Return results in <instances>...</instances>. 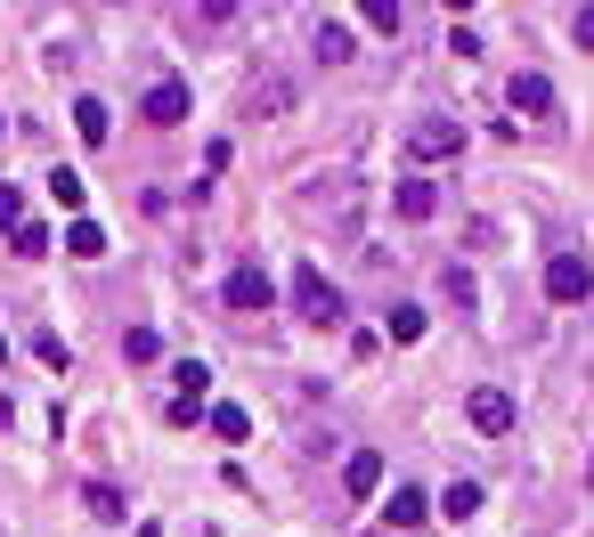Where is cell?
<instances>
[{
	"label": "cell",
	"mask_w": 594,
	"mask_h": 537,
	"mask_svg": "<svg viewBox=\"0 0 594 537\" xmlns=\"http://www.w3.org/2000/svg\"><path fill=\"white\" fill-rule=\"evenodd\" d=\"M294 309H301L310 326H334V318H342V294L326 285V268H318V261H301V268H294Z\"/></svg>",
	"instance_id": "6da1fadb"
},
{
	"label": "cell",
	"mask_w": 594,
	"mask_h": 537,
	"mask_svg": "<svg viewBox=\"0 0 594 537\" xmlns=\"http://www.w3.org/2000/svg\"><path fill=\"white\" fill-rule=\"evenodd\" d=\"M407 155H416V163H448V155H464V122L424 114L416 131H407Z\"/></svg>",
	"instance_id": "7a4b0ae2"
},
{
	"label": "cell",
	"mask_w": 594,
	"mask_h": 537,
	"mask_svg": "<svg viewBox=\"0 0 594 537\" xmlns=\"http://www.w3.org/2000/svg\"><path fill=\"white\" fill-rule=\"evenodd\" d=\"M546 294H554V302H586V294H594L586 253H554V261H546Z\"/></svg>",
	"instance_id": "3957f363"
},
{
	"label": "cell",
	"mask_w": 594,
	"mask_h": 537,
	"mask_svg": "<svg viewBox=\"0 0 594 537\" xmlns=\"http://www.w3.org/2000/svg\"><path fill=\"white\" fill-rule=\"evenodd\" d=\"M505 98H514V114H529V122L554 114V81H546V74H514V81H505Z\"/></svg>",
	"instance_id": "277c9868"
},
{
	"label": "cell",
	"mask_w": 594,
	"mask_h": 537,
	"mask_svg": "<svg viewBox=\"0 0 594 537\" xmlns=\"http://www.w3.org/2000/svg\"><path fill=\"white\" fill-rule=\"evenodd\" d=\"M139 114H147L155 131H172V122H188V81H155V90H147V107H139Z\"/></svg>",
	"instance_id": "5b68a950"
},
{
	"label": "cell",
	"mask_w": 594,
	"mask_h": 537,
	"mask_svg": "<svg viewBox=\"0 0 594 537\" xmlns=\"http://www.w3.org/2000/svg\"><path fill=\"white\" fill-rule=\"evenodd\" d=\"M464 416H473V431L497 440V431H514V399H505V391H473V399H464Z\"/></svg>",
	"instance_id": "8992f818"
},
{
	"label": "cell",
	"mask_w": 594,
	"mask_h": 537,
	"mask_svg": "<svg viewBox=\"0 0 594 537\" xmlns=\"http://www.w3.org/2000/svg\"><path fill=\"white\" fill-rule=\"evenodd\" d=\"M229 309H270V268H261V261L229 268Z\"/></svg>",
	"instance_id": "52a82bcc"
},
{
	"label": "cell",
	"mask_w": 594,
	"mask_h": 537,
	"mask_svg": "<svg viewBox=\"0 0 594 537\" xmlns=\"http://www.w3.org/2000/svg\"><path fill=\"white\" fill-rule=\"evenodd\" d=\"M301 212H334L342 229H351V220H359V179H334V196L310 188V196H301Z\"/></svg>",
	"instance_id": "ba28073f"
},
{
	"label": "cell",
	"mask_w": 594,
	"mask_h": 537,
	"mask_svg": "<svg viewBox=\"0 0 594 537\" xmlns=\"http://www.w3.org/2000/svg\"><path fill=\"white\" fill-rule=\"evenodd\" d=\"M392 212H399V220H432V212H440V188H432V179H399Z\"/></svg>",
	"instance_id": "9c48e42d"
},
{
	"label": "cell",
	"mask_w": 594,
	"mask_h": 537,
	"mask_svg": "<svg viewBox=\"0 0 594 537\" xmlns=\"http://www.w3.org/2000/svg\"><path fill=\"white\" fill-rule=\"evenodd\" d=\"M351 25H342V17H318V66H351Z\"/></svg>",
	"instance_id": "30bf717a"
},
{
	"label": "cell",
	"mask_w": 594,
	"mask_h": 537,
	"mask_svg": "<svg viewBox=\"0 0 594 537\" xmlns=\"http://www.w3.org/2000/svg\"><path fill=\"white\" fill-rule=\"evenodd\" d=\"M244 107H253V114H285V107H294V81H285V74H261L253 90H244Z\"/></svg>",
	"instance_id": "8fae6325"
},
{
	"label": "cell",
	"mask_w": 594,
	"mask_h": 537,
	"mask_svg": "<svg viewBox=\"0 0 594 537\" xmlns=\"http://www.w3.org/2000/svg\"><path fill=\"white\" fill-rule=\"evenodd\" d=\"M342 489H351V497H375V489H383V457H375V448H359V457L342 464Z\"/></svg>",
	"instance_id": "7c38bea8"
},
{
	"label": "cell",
	"mask_w": 594,
	"mask_h": 537,
	"mask_svg": "<svg viewBox=\"0 0 594 537\" xmlns=\"http://www.w3.org/2000/svg\"><path fill=\"white\" fill-rule=\"evenodd\" d=\"M74 131L90 139V147H107V139H114V114L98 107V98H81V107H74Z\"/></svg>",
	"instance_id": "4fadbf2b"
},
{
	"label": "cell",
	"mask_w": 594,
	"mask_h": 537,
	"mask_svg": "<svg viewBox=\"0 0 594 537\" xmlns=\"http://www.w3.org/2000/svg\"><path fill=\"white\" fill-rule=\"evenodd\" d=\"M66 253H74V261H107V229H98V220H74V229H66Z\"/></svg>",
	"instance_id": "5bb4252c"
},
{
	"label": "cell",
	"mask_w": 594,
	"mask_h": 537,
	"mask_svg": "<svg viewBox=\"0 0 594 537\" xmlns=\"http://www.w3.org/2000/svg\"><path fill=\"white\" fill-rule=\"evenodd\" d=\"M383 513H392V529H416L424 513H432V497H424V489H392V505H383Z\"/></svg>",
	"instance_id": "9a60e30c"
},
{
	"label": "cell",
	"mask_w": 594,
	"mask_h": 537,
	"mask_svg": "<svg viewBox=\"0 0 594 537\" xmlns=\"http://www.w3.org/2000/svg\"><path fill=\"white\" fill-rule=\"evenodd\" d=\"M179 25L188 33H220V25H237V9L229 0H204V9H179Z\"/></svg>",
	"instance_id": "2e32d148"
},
{
	"label": "cell",
	"mask_w": 594,
	"mask_h": 537,
	"mask_svg": "<svg viewBox=\"0 0 594 537\" xmlns=\"http://www.w3.org/2000/svg\"><path fill=\"white\" fill-rule=\"evenodd\" d=\"M122 359H131V366H155V359H163V335H155V326H131V335H122Z\"/></svg>",
	"instance_id": "e0dca14e"
},
{
	"label": "cell",
	"mask_w": 594,
	"mask_h": 537,
	"mask_svg": "<svg viewBox=\"0 0 594 537\" xmlns=\"http://www.w3.org/2000/svg\"><path fill=\"white\" fill-rule=\"evenodd\" d=\"M172 383H179V399L196 407L204 391H212V366H204V359H179V366H172Z\"/></svg>",
	"instance_id": "ac0fdd59"
},
{
	"label": "cell",
	"mask_w": 594,
	"mask_h": 537,
	"mask_svg": "<svg viewBox=\"0 0 594 537\" xmlns=\"http://www.w3.org/2000/svg\"><path fill=\"white\" fill-rule=\"evenodd\" d=\"M81 505H90L98 522H122V513H131V505H122V489H107V481H90V489H81Z\"/></svg>",
	"instance_id": "d6986e66"
},
{
	"label": "cell",
	"mask_w": 594,
	"mask_h": 537,
	"mask_svg": "<svg viewBox=\"0 0 594 537\" xmlns=\"http://www.w3.org/2000/svg\"><path fill=\"white\" fill-rule=\"evenodd\" d=\"M383 326H392V342H424V309H407V302L383 309Z\"/></svg>",
	"instance_id": "ffe728a7"
},
{
	"label": "cell",
	"mask_w": 594,
	"mask_h": 537,
	"mask_svg": "<svg viewBox=\"0 0 594 537\" xmlns=\"http://www.w3.org/2000/svg\"><path fill=\"white\" fill-rule=\"evenodd\" d=\"M440 513H448V522H473V513H481V489H473V481H457V489L440 497Z\"/></svg>",
	"instance_id": "44dd1931"
},
{
	"label": "cell",
	"mask_w": 594,
	"mask_h": 537,
	"mask_svg": "<svg viewBox=\"0 0 594 537\" xmlns=\"http://www.w3.org/2000/svg\"><path fill=\"white\" fill-rule=\"evenodd\" d=\"M359 17H366V25H375V33H399V25H407V9H399V0H366Z\"/></svg>",
	"instance_id": "7402d4cb"
},
{
	"label": "cell",
	"mask_w": 594,
	"mask_h": 537,
	"mask_svg": "<svg viewBox=\"0 0 594 537\" xmlns=\"http://www.w3.org/2000/svg\"><path fill=\"white\" fill-rule=\"evenodd\" d=\"M9 244H16V253H50V229H41V220H16V229H9Z\"/></svg>",
	"instance_id": "603a6c76"
},
{
	"label": "cell",
	"mask_w": 594,
	"mask_h": 537,
	"mask_svg": "<svg viewBox=\"0 0 594 537\" xmlns=\"http://www.w3.org/2000/svg\"><path fill=\"white\" fill-rule=\"evenodd\" d=\"M212 431H220V440H244V431H253V416H244V407H229V399H220V407H212Z\"/></svg>",
	"instance_id": "cb8c5ba5"
},
{
	"label": "cell",
	"mask_w": 594,
	"mask_h": 537,
	"mask_svg": "<svg viewBox=\"0 0 594 537\" xmlns=\"http://www.w3.org/2000/svg\"><path fill=\"white\" fill-rule=\"evenodd\" d=\"M50 196H57V204H66V212H81V196H90V188H81V179H74V172H50Z\"/></svg>",
	"instance_id": "d4e9b609"
},
{
	"label": "cell",
	"mask_w": 594,
	"mask_h": 537,
	"mask_svg": "<svg viewBox=\"0 0 594 537\" xmlns=\"http://www.w3.org/2000/svg\"><path fill=\"white\" fill-rule=\"evenodd\" d=\"M16 220H25V196H16L9 179H0V229H16Z\"/></svg>",
	"instance_id": "484cf974"
},
{
	"label": "cell",
	"mask_w": 594,
	"mask_h": 537,
	"mask_svg": "<svg viewBox=\"0 0 594 537\" xmlns=\"http://www.w3.org/2000/svg\"><path fill=\"white\" fill-rule=\"evenodd\" d=\"M570 33H579V50H594V9H579V17H570Z\"/></svg>",
	"instance_id": "4316f807"
},
{
	"label": "cell",
	"mask_w": 594,
	"mask_h": 537,
	"mask_svg": "<svg viewBox=\"0 0 594 537\" xmlns=\"http://www.w3.org/2000/svg\"><path fill=\"white\" fill-rule=\"evenodd\" d=\"M139 537H163V529H155V522H139Z\"/></svg>",
	"instance_id": "83f0119b"
},
{
	"label": "cell",
	"mask_w": 594,
	"mask_h": 537,
	"mask_svg": "<svg viewBox=\"0 0 594 537\" xmlns=\"http://www.w3.org/2000/svg\"><path fill=\"white\" fill-rule=\"evenodd\" d=\"M0 366H9V342H0Z\"/></svg>",
	"instance_id": "f1b7e54d"
},
{
	"label": "cell",
	"mask_w": 594,
	"mask_h": 537,
	"mask_svg": "<svg viewBox=\"0 0 594 537\" xmlns=\"http://www.w3.org/2000/svg\"><path fill=\"white\" fill-rule=\"evenodd\" d=\"M586 481H594V464H586Z\"/></svg>",
	"instance_id": "f546056e"
}]
</instances>
